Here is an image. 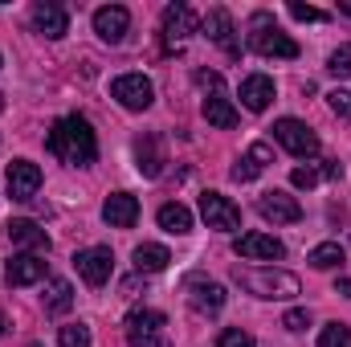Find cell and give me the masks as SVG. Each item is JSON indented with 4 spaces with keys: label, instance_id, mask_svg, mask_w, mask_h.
<instances>
[{
    "label": "cell",
    "instance_id": "16",
    "mask_svg": "<svg viewBox=\"0 0 351 347\" xmlns=\"http://www.w3.org/2000/svg\"><path fill=\"white\" fill-rule=\"evenodd\" d=\"M33 25H37L41 37L58 41V37H66V29H70V12H66L62 4L45 0V4H33Z\"/></svg>",
    "mask_w": 351,
    "mask_h": 347
},
{
    "label": "cell",
    "instance_id": "7",
    "mask_svg": "<svg viewBox=\"0 0 351 347\" xmlns=\"http://www.w3.org/2000/svg\"><path fill=\"white\" fill-rule=\"evenodd\" d=\"M110 98H114L119 106H127V110H147L152 98H156V90H152V82H147L143 74H119V78L110 82Z\"/></svg>",
    "mask_w": 351,
    "mask_h": 347
},
{
    "label": "cell",
    "instance_id": "38",
    "mask_svg": "<svg viewBox=\"0 0 351 347\" xmlns=\"http://www.w3.org/2000/svg\"><path fill=\"white\" fill-rule=\"evenodd\" d=\"M335 294H351V278H339L335 282Z\"/></svg>",
    "mask_w": 351,
    "mask_h": 347
},
{
    "label": "cell",
    "instance_id": "17",
    "mask_svg": "<svg viewBox=\"0 0 351 347\" xmlns=\"http://www.w3.org/2000/svg\"><path fill=\"white\" fill-rule=\"evenodd\" d=\"M196 29H200V21H196V12L188 4H168L164 8V41H184Z\"/></svg>",
    "mask_w": 351,
    "mask_h": 347
},
{
    "label": "cell",
    "instance_id": "42",
    "mask_svg": "<svg viewBox=\"0 0 351 347\" xmlns=\"http://www.w3.org/2000/svg\"><path fill=\"white\" fill-rule=\"evenodd\" d=\"M0 66H4V58H0Z\"/></svg>",
    "mask_w": 351,
    "mask_h": 347
},
{
    "label": "cell",
    "instance_id": "24",
    "mask_svg": "<svg viewBox=\"0 0 351 347\" xmlns=\"http://www.w3.org/2000/svg\"><path fill=\"white\" fill-rule=\"evenodd\" d=\"M70 307H74V286L66 278H49V286H45V311L49 315H66Z\"/></svg>",
    "mask_w": 351,
    "mask_h": 347
},
{
    "label": "cell",
    "instance_id": "23",
    "mask_svg": "<svg viewBox=\"0 0 351 347\" xmlns=\"http://www.w3.org/2000/svg\"><path fill=\"white\" fill-rule=\"evenodd\" d=\"M204 119H208L213 127L229 131V127H237V106H233L225 94H213V98H204Z\"/></svg>",
    "mask_w": 351,
    "mask_h": 347
},
{
    "label": "cell",
    "instance_id": "35",
    "mask_svg": "<svg viewBox=\"0 0 351 347\" xmlns=\"http://www.w3.org/2000/svg\"><path fill=\"white\" fill-rule=\"evenodd\" d=\"M282 327H286V331H306V327H311V315L294 307V311H286V319H282Z\"/></svg>",
    "mask_w": 351,
    "mask_h": 347
},
{
    "label": "cell",
    "instance_id": "22",
    "mask_svg": "<svg viewBox=\"0 0 351 347\" xmlns=\"http://www.w3.org/2000/svg\"><path fill=\"white\" fill-rule=\"evenodd\" d=\"M135 160H139V172L143 176H160L164 172V147L156 135H143L135 139Z\"/></svg>",
    "mask_w": 351,
    "mask_h": 347
},
{
    "label": "cell",
    "instance_id": "40",
    "mask_svg": "<svg viewBox=\"0 0 351 347\" xmlns=\"http://www.w3.org/2000/svg\"><path fill=\"white\" fill-rule=\"evenodd\" d=\"M4 331H8V319H4V315H0V335H4Z\"/></svg>",
    "mask_w": 351,
    "mask_h": 347
},
{
    "label": "cell",
    "instance_id": "1",
    "mask_svg": "<svg viewBox=\"0 0 351 347\" xmlns=\"http://www.w3.org/2000/svg\"><path fill=\"white\" fill-rule=\"evenodd\" d=\"M45 147H49L62 164H70V168H90V164L98 160V139H94V131H90V123L82 115L58 119L53 131L45 135Z\"/></svg>",
    "mask_w": 351,
    "mask_h": 347
},
{
    "label": "cell",
    "instance_id": "36",
    "mask_svg": "<svg viewBox=\"0 0 351 347\" xmlns=\"http://www.w3.org/2000/svg\"><path fill=\"white\" fill-rule=\"evenodd\" d=\"M319 172L327 176V180H339V176H343V164H339V160H323V168H319Z\"/></svg>",
    "mask_w": 351,
    "mask_h": 347
},
{
    "label": "cell",
    "instance_id": "37",
    "mask_svg": "<svg viewBox=\"0 0 351 347\" xmlns=\"http://www.w3.org/2000/svg\"><path fill=\"white\" fill-rule=\"evenodd\" d=\"M196 82H200V86H208V90H221V74H204V70H200V74H196Z\"/></svg>",
    "mask_w": 351,
    "mask_h": 347
},
{
    "label": "cell",
    "instance_id": "32",
    "mask_svg": "<svg viewBox=\"0 0 351 347\" xmlns=\"http://www.w3.org/2000/svg\"><path fill=\"white\" fill-rule=\"evenodd\" d=\"M217 347H258V344H254V335H250V331H241V327H229V331H221Z\"/></svg>",
    "mask_w": 351,
    "mask_h": 347
},
{
    "label": "cell",
    "instance_id": "39",
    "mask_svg": "<svg viewBox=\"0 0 351 347\" xmlns=\"http://www.w3.org/2000/svg\"><path fill=\"white\" fill-rule=\"evenodd\" d=\"M339 12H348L351 16V0H339Z\"/></svg>",
    "mask_w": 351,
    "mask_h": 347
},
{
    "label": "cell",
    "instance_id": "19",
    "mask_svg": "<svg viewBox=\"0 0 351 347\" xmlns=\"http://www.w3.org/2000/svg\"><path fill=\"white\" fill-rule=\"evenodd\" d=\"M4 278H8V286H33V282L45 278V258H37V254H16V258L8 261Z\"/></svg>",
    "mask_w": 351,
    "mask_h": 347
},
{
    "label": "cell",
    "instance_id": "27",
    "mask_svg": "<svg viewBox=\"0 0 351 347\" xmlns=\"http://www.w3.org/2000/svg\"><path fill=\"white\" fill-rule=\"evenodd\" d=\"M343 258H348V254H343V246H339V241H323V246H315V250H311V265H315V270H335V265H343Z\"/></svg>",
    "mask_w": 351,
    "mask_h": 347
},
{
    "label": "cell",
    "instance_id": "26",
    "mask_svg": "<svg viewBox=\"0 0 351 347\" xmlns=\"http://www.w3.org/2000/svg\"><path fill=\"white\" fill-rule=\"evenodd\" d=\"M168 261H172V254L164 246H139L135 250V270L139 274H160V270H168Z\"/></svg>",
    "mask_w": 351,
    "mask_h": 347
},
{
    "label": "cell",
    "instance_id": "29",
    "mask_svg": "<svg viewBox=\"0 0 351 347\" xmlns=\"http://www.w3.org/2000/svg\"><path fill=\"white\" fill-rule=\"evenodd\" d=\"M58 344L62 347H90V327L86 323H66L58 331Z\"/></svg>",
    "mask_w": 351,
    "mask_h": 347
},
{
    "label": "cell",
    "instance_id": "41",
    "mask_svg": "<svg viewBox=\"0 0 351 347\" xmlns=\"http://www.w3.org/2000/svg\"><path fill=\"white\" fill-rule=\"evenodd\" d=\"M0 110H4V94H0Z\"/></svg>",
    "mask_w": 351,
    "mask_h": 347
},
{
    "label": "cell",
    "instance_id": "18",
    "mask_svg": "<svg viewBox=\"0 0 351 347\" xmlns=\"http://www.w3.org/2000/svg\"><path fill=\"white\" fill-rule=\"evenodd\" d=\"M8 237H12V246H21V250H33V254H49V233L37 225V221H8Z\"/></svg>",
    "mask_w": 351,
    "mask_h": 347
},
{
    "label": "cell",
    "instance_id": "14",
    "mask_svg": "<svg viewBox=\"0 0 351 347\" xmlns=\"http://www.w3.org/2000/svg\"><path fill=\"white\" fill-rule=\"evenodd\" d=\"M188 302H192V311H200V315H217L221 307H225V286L221 282H208V278H188Z\"/></svg>",
    "mask_w": 351,
    "mask_h": 347
},
{
    "label": "cell",
    "instance_id": "34",
    "mask_svg": "<svg viewBox=\"0 0 351 347\" xmlns=\"http://www.w3.org/2000/svg\"><path fill=\"white\" fill-rule=\"evenodd\" d=\"M290 16H294V21H327L323 8H311V4H298V0L290 4Z\"/></svg>",
    "mask_w": 351,
    "mask_h": 347
},
{
    "label": "cell",
    "instance_id": "2",
    "mask_svg": "<svg viewBox=\"0 0 351 347\" xmlns=\"http://www.w3.org/2000/svg\"><path fill=\"white\" fill-rule=\"evenodd\" d=\"M233 278L254 294V298H294L302 290V282L290 270H274V265H237Z\"/></svg>",
    "mask_w": 351,
    "mask_h": 347
},
{
    "label": "cell",
    "instance_id": "25",
    "mask_svg": "<svg viewBox=\"0 0 351 347\" xmlns=\"http://www.w3.org/2000/svg\"><path fill=\"white\" fill-rule=\"evenodd\" d=\"M156 221H160V229H164V233H176V237L192 233V213H188L184 204H164V208L156 213Z\"/></svg>",
    "mask_w": 351,
    "mask_h": 347
},
{
    "label": "cell",
    "instance_id": "10",
    "mask_svg": "<svg viewBox=\"0 0 351 347\" xmlns=\"http://www.w3.org/2000/svg\"><path fill=\"white\" fill-rule=\"evenodd\" d=\"M74 265H78V274H82L86 286H106V278L114 270V258H110L106 246H90L82 254H74Z\"/></svg>",
    "mask_w": 351,
    "mask_h": 347
},
{
    "label": "cell",
    "instance_id": "20",
    "mask_svg": "<svg viewBox=\"0 0 351 347\" xmlns=\"http://www.w3.org/2000/svg\"><path fill=\"white\" fill-rule=\"evenodd\" d=\"M274 160V152H269V143H254L237 164H233V180L237 184H250V180H258V176L265 172V164Z\"/></svg>",
    "mask_w": 351,
    "mask_h": 347
},
{
    "label": "cell",
    "instance_id": "13",
    "mask_svg": "<svg viewBox=\"0 0 351 347\" xmlns=\"http://www.w3.org/2000/svg\"><path fill=\"white\" fill-rule=\"evenodd\" d=\"M41 188V168L33 160H12L8 164V196L12 200H33Z\"/></svg>",
    "mask_w": 351,
    "mask_h": 347
},
{
    "label": "cell",
    "instance_id": "4",
    "mask_svg": "<svg viewBox=\"0 0 351 347\" xmlns=\"http://www.w3.org/2000/svg\"><path fill=\"white\" fill-rule=\"evenodd\" d=\"M123 327H127V344L131 347H164V327H168V319H164V311L139 307V311L127 315Z\"/></svg>",
    "mask_w": 351,
    "mask_h": 347
},
{
    "label": "cell",
    "instance_id": "30",
    "mask_svg": "<svg viewBox=\"0 0 351 347\" xmlns=\"http://www.w3.org/2000/svg\"><path fill=\"white\" fill-rule=\"evenodd\" d=\"M327 70H331L335 78H351V45H339V49L327 58Z\"/></svg>",
    "mask_w": 351,
    "mask_h": 347
},
{
    "label": "cell",
    "instance_id": "8",
    "mask_svg": "<svg viewBox=\"0 0 351 347\" xmlns=\"http://www.w3.org/2000/svg\"><path fill=\"white\" fill-rule=\"evenodd\" d=\"M204 37L213 41V45H221L229 58H241V41H237V29H233V16L225 12V8H208V16H204Z\"/></svg>",
    "mask_w": 351,
    "mask_h": 347
},
{
    "label": "cell",
    "instance_id": "21",
    "mask_svg": "<svg viewBox=\"0 0 351 347\" xmlns=\"http://www.w3.org/2000/svg\"><path fill=\"white\" fill-rule=\"evenodd\" d=\"M274 78H265V74H250L245 82H241V106L245 110H265L269 102H274Z\"/></svg>",
    "mask_w": 351,
    "mask_h": 347
},
{
    "label": "cell",
    "instance_id": "28",
    "mask_svg": "<svg viewBox=\"0 0 351 347\" xmlns=\"http://www.w3.org/2000/svg\"><path fill=\"white\" fill-rule=\"evenodd\" d=\"M319 347H351V327L348 323H327L319 331Z\"/></svg>",
    "mask_w": 351,
    "mask_h": 347
},
{
    "label": "cell",
    "instance_id": "11",
    "mask_svg": "<svg viewBox=\"0 0 351 347\" xmlns=\"http://www.w3.org/2000/svg\"><path fill=\"white\" fill-rule=\"evenodd\" d=\"M127 29H131V12H127L123 4H102V8L94 12V33H98L106 45H119V41L127 37Z\"/></svg>",
    "mask_w": 351,
    "mask_h": 347
},
{
    "label": "cell",
    "instance_id": "12",
    "mask_svg": "<svg viewBox=\"0 0 351 347\" xmlns=\"http://www.w3.org/2000/svg\"><path fill=\"white\" fill-rule=\"evenodd\" d=\"M258 213H262L265 221H274V225H294V221H302V204H298L294 196L278 192V188L258 196Z\"/></svg>",
    "mask_w": 351,
    "mask_h": 347
},
{
    "label": "cell",
    "instance_id": "31",
    "mask_svg": "<svg viewBox=\"0 0 351 347\" xmlns=\"http://www.w3.org/2000/svg\"><path fill=\"white\" fill-rule=\"evenodd\" d=\"M319 180H323V172H319L315 164H302V168H294V172H290V184H294V188H306V192H311Z\"/></svg>",
    "mask_w": 351,
    "mask_h": 347
},
{
    "label": "cell",
    "instance_id": "9",
    "mask_svg": "<svg viewBox=\"0 0 351 347\" xmlns=\"http://www.w3.org/2000/svg\"><path fill=\"white\" fill-rule=\"evenodd\" d=\"M233 250H237V258H245V261H282L286 258V246L278 237H269V233H241L233 241Z\"/></svg>",
    "mask_w": 351,
    "mask_h": 347
},
{
    "label": "cell",
    "instance_id": "3",
    "mask_svg": "<svg viewBox=\"0 0 351 347\" xmlns=\"http://www.w3.org/2000/svg\"><path fill=\"white\" fill-rule=\"evenodd\" d=\"M250 49L262 53V58H286V62L298 58V41L286 37V33L274 25L269 12H254V16H250Z\"/></svg>",
    "mask_w": 351,
    "mask_h": 347
},
{
    "label": "cell",
    "instance_id": "5",
    "mask_svg": "<svg viewBox=\"0 0 351 347\" xmlns=\"http://www.w3.org/2000/svg\"><path fill=\"white\" fill-rule=\"evenodd\" d=\"M274 139H278L290 156H298V160H311V156L319 152V135H315L302 119H278V123H274Z\"/></svg>",
    "mask_w": 351,
    "mask_h": 347
},
{
    "label": "cell",
    "instance_id": "15",
    "mask_svg": "<svg viewBox=\"0 0 351 347\" xmlns=\"http://www.w3.org/2000/svg\"><path fill=\"white\" fill-rule=\"evenodd\" d=\"M102 221H106L110 229H131V225L139 221V200H135L131 192H110L106 204H102Z\"/></svg>",
    "mask_w": 351,
    "mask_h": 347
},
{
    "label": "cell",
    "instance_id": "6",
    "mask_svg": "<svg viewBox=\"0 0 351 347\" xmlns=\"http://www.w3.org/2000/svg\"><path fill=\"white\" fill-rule=\"evenodd\" d=\"M200 217L208 221V229H221V233L241 229V208L221 192H200Z\"/></svg>",
    "mask_w": 351,
    "mask_h": 347
},
{
    "label": "cell",
    "instance_id": "33",
    "mask_svg": "<svg viewBox=\"0 0 351 347\" xmlns=\"http://www.w3.org/2000/svg\"><path fill=\"white\" fill-rule=\"evenodd\" d=\"M327 106H331L339 119L351 123V90H331V94H327Z\"/></svg>",
    "mask_w": 351,
    "mask_h": 347
}]
</instances>
